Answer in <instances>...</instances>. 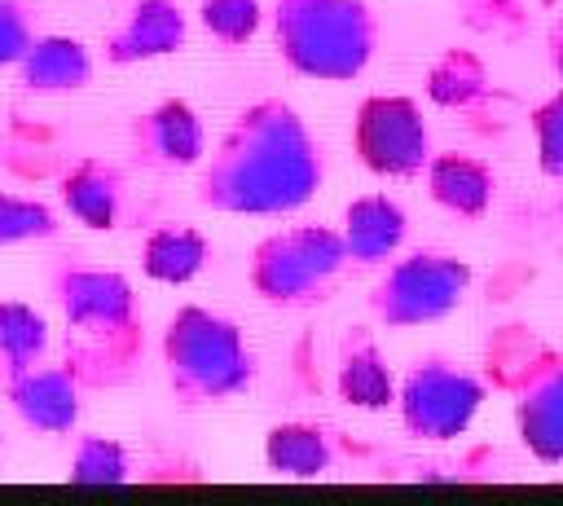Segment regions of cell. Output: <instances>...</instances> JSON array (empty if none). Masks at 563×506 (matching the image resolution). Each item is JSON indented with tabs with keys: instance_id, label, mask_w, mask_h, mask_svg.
Listing matches in <instances>:
<instances>
[{
	"instance_id": "6da1fadb",
	"label": "cell",
	"mask_w": 563,
	"mask_h": 506,
	"mask_svg": "<svg viewBox=\"0 0 563 506\" xmlns=\"http://www.w3.org/2000/svg\"><path fill=\"white\" fill-rule=\"evenodd\" d=\"M198 167V207L220 216H290L317 198L325 145L286 97H255Z\"/></svg>"
},
{
	"instance_id": "7a4b0ae2",
	"label": "cell",
	"mask_w": 563,
	"mask_h": 506,
	"mask_svg": "<svg viewBox=\"0 0 563 506\" xmlns=\"http://www.w3.org/2000/svg\"><path fill=\"white\" fill-rule=\"evenodd\" d=\"M48 295L66 330L62 361L84 383V392H110L132 383L145 356V330L132 282L79 255H53Z\"/></svg>"
},
{
	"instance_id": "3957f363",
	"label": "cell",
	"mask_w": 563,
	"mask_h": 506,
	"mask_svg": "<svg viewBox=\"0 0 563 506\" xmlns=\"http://www.w3.org/2000/svg\"><path fill=\"white\" fill-rule=\"evenodd\" d=\"M484 383L510 396L519 444L563 466V343H550L528 321H501L484 339Z\"/></svg>"
},
{
	"instance_id": "277c9868",
	"label": "cell",
	"mask_w": 563,
	"mask_h": 506,
	"mask_svg": "<svg viewBox=\"0 0 563 506\" xmlns=\"http://www.w3.org/2000/svg\"><path fill=\"white\" fill-rule=\"evenodd\" d=\"M158 356H163L167 392L185 409L224 405V400L251 392V383L260 374L246 330L233 317H220L202 304H185L167 317Z\"/></svg>"
},
{
	"instance_id": "5b68a950",
	"label": "cell",
	"mask_w": 563,
	"mask_h": 506,
	"mask_svg": "<svg viewBox=\"0 0 563 506\" xmlns=\"http://www.w3.org/2000/svg\"><path fill=\"white\" fill-rule=\"evenodd\" d=\"M264 18L277 57L303 79L347 84L374 62L378 18L365 0H268Z\"/></svg>"
},
{
	"instance_id": "8992f818",
	"label": "cell",
	"mask_w": 563,
	"mask_h": 506,
	"mask_svg": "<svg viewBox=\"0 0 563 506\" xmlns=\"http://www.w3.org/2000/svg\"><path fill=\"white\" fill-rule=\"evenodd\" d=\"M347 251L334 224H290L255 242L246 282L268 308H312L347 273Z\"/></svg>"
},
{
	"instance_id": "52a82bcc",
	"label": "cell",
	"mask_w": 563,
	"mask_h": 506,
	"mask_svg": "<svg viewBox=\"0 0 563 506\" xmlns=\"http://www.w3.org/2000/svg\"><path fill=\"white\" fill-rule=\"evenodd\" d=\"M471 282H475V273L462 255L409 251L400 260L391 255V264L369 286L365 304L383 330H413V326L444 321L453 308H462Z\"/></svg>"
},
{
	"instance_id": "ba28073f",
	"label": "cell",
	"mask_w": 563,
	"mask_h": 506,
	"mask_svg": "<svg viewBox=\"0 0 563 506\" xmlns=\"http://www.w3.org/2000/svg\"><path fill=\"white\" fill-rule=\"evenodd\" d=\"M484 396H488V383L479 370H471L444 352H427V356L409 361V370L396 383L391 405H396L409 440L444 444V440L466 436Z\"/></svg>"
},
{
	"instance_id": "9c48e42d",
	"label": "cell",
	"mask_w": 563,
	"mask_h": 506,
	"mask_svg": "<svg viewBox=\"0 0 563 506\" xmlns=\"http://www.w3.org/2000/svg\"><path fill=\"white\" fill-rule=\"evenodd\" d=\"M352 150L383 180H413L431 158V123L405 92H369L352 114Z\"/></svg>"
},
{
	"instance_id": "30bf717a",
	"label": "cell",
	"mask_w": 563,
	"mask_h": 506,
	"mask_svg": "<svg viewBox=\"0 0 563 506\" xmlns=\"http://www.w3.org/2000/svg\"><path fill=\"white\" fill-rule=\"evenodd\" d=\"M128 154L150 172H185L207 154L202 114L185 97H163L128 123Z\"/></svg>"
},
{
	"instance_id": "8fae6325",
	"label": "cell",
	"mask_w": 563,
	"mask_h": 506,
	"mask_svg": "<svg viewBox=\"0 0 563 506\" xmlns=\"http://www.w3.org/2000/svg\"><path fill=\"white\" fill-rule=\"evenodd\" d=\"M0 392L22 427L35 436H70L84 414V383L70 374L66 361H40L22 374L0 378Z\"/></svg>"
},
{
	"instance_id": "7c38bea8",
	"label": "cell",
	"mask_w": 563,
	"mask_h": 506,
	"mask_svg": "<svg viewBox=\"0 0 563 506\" xmlns=\"http://www.w3.org/2000/svg\"><path fill=\"white\" fill-rule=\"evenodd\" d=\"M189 40V18L176 0H132L119 22L101 35L106 66H141L180 53Z\"/></svg>"
},
{
	"instance_id": "4fadbf2b",
	"label": "cell",
	"mask_w": 563,
	"mask_h": 506,
	"mask_svg": "<svg viewBox=\"0 0 563 506\" xmlns=\"http://www.w3.org/2000/svg\"><path fill=\"white\" fill-rule=\"evenodd\" d=\"M13 75H18V88L22 92H35V97H66V92H79L92 84L97 75V57L84 40L75 35H57V31H40L26 53L13 62Z\"/></svg>"
},
{
	"instance_id": "5bb4252c",
	"label": "cell",
	"mask_w": 563,
	"mask_h": 506,
	"mask_svg": "<svg viewBox=\"0 0 563 506\" xmlns=\"http://www.w3.org/2000/svg\"><path fill=\"white\" fill-rule=\"evenodd\" d=\"M334 229L343 238L347 264L374 268V264H387L405 246L409 216H405V207L391 194H361V198H352L343 207V216H339Z\"/></svg>"
},
{
	"instance_id": "9a60e30c",
	"label": "cell",
	"mask_w": 563,
	"mask_h": 506,
	"mask_svg": "<svg viewBox=\"0 0 563 506\" xmlns=\"http://www.w3.org/2000/svg\"><path fill=\"white\" fill-rule=\"evenodd\" d=\"M427 194L435 207L462 216V220H479L488 207H493V194H497V176L484 158L475 154H462V150H431L427 167Z\"/></svg>"
},
{
	"instance_id": "2e32d148",
	"label": "cell",
	"mask_w": 563,
	"mask_h": 506,
	"mask_svg": "<svg viewBox=\"0 0 563 506\" xmlns=\"http://www.w3.org/2000/svg\"><path fill=\"white\" fill-rule=\"evenodd\" d=\"M57 198L75 224L92 233H110L123 220V172L106 158H79L57 180Z\"/></svg>"
},
{
	"instance_id": "e0dca14e",
	"label": "cell",
	"mask_w": 563,
	"mask_h": 506,
	"mask_svg": "<svg viewBox=\"0 0 563 506\" xmlns=\"http://www.w3.org/2000/svg\"><path fill=\"white\" fill-rule=\"evenodd\" d=\"M334 392L343 405L352 409H387L396 400V378L374 343V334L365 326H352L343 339H339V365H334Z\"/></svg>"
},
{
	"instance_id": "ac0fdd59",
	"label": "cell",
	"mask_w": 563,
	"mask_h": 506,
	"mask_svg": "<svg viewBox=\"0 0 563 506\" xmlns=\"http://www.w3.org/2000/svg\"><path fill=\"white\" fill-rule=\"evenodd\" d=\"M264 462L290 480H321L339 462V444L317 422H277L264 436Z\"/></svg>"
},
{
	"instance_id": "d6986e66",
	"label": "cell",
	"mask_w": 563,
	"mask_h": 506,
	"mask_svg": "<svg viewBox=\"0 0 563 506\" xmlns=\"http://www.w3.org/2000/svg\"><path fill=\"white\" fill-rule=\"evenodd\" d=\"M211 260V242L189 224H154L141 242V273L163 286L194 282Z\"/></svg>"
},
{
	"instance_id": "ffe728a7",
	"label": "cell",
	"mask_w": 563,
	"mask_h": 506,
	"mask_svg": "<svg viewBox=\"0 0 563 506\" xmlns=\"http://www.w3.org/2000/svg\"><path fill=\"white\" fill-rule=\"evenodd\" d=\"M48 348H53L48 317L26 299H0V378L48 361Z\"/></svg>"
},
{
	"instance_id": "44dd1931",
	"label": "cell",
	"mask_w": 563,
	"mask_h": 506,
	"mask_svg": "<svg viewBox=\"0 0 563 506\" xmlns=\"http://www.w3.org/2000/svg\"><path fill=\"white\" fill-rule=\"evenodd\" d=\"M493 84H488V70L475 53L466 48H449L431 62L427 70V97L444 110H475L479 101H488Z\"/></svg>"
},
{
	"instance_id": "7402d4cb",
	"label": "cell",
	"mask_w": 563,
	"mask_h": 506,
	"mask_svg": "<svg viewBox=\"0 0 563 506\" xmlns=\"http://www.w3.org/2000/svg\"><path fill=\"white\" fill-rule=\"evenodd\" d=\"M136 475L132 449L114 436H97V431H79L70 462H66V480L70 484H97V488H114L128 484Z\"/></svg>"
},
{
	"instance_id": "603a6c76",
	"label": "cell",
	"mask_w": 563,
	"mask_h": 506,
	"mask_svg": "<svg viewBox=\"0 0 563 506\" xmlns=\"http://www.w3.org/2000/svg\"><path fill=\"white\" fill-rule=\"evenodd\" d=\"M57 229H62L57 207H48L44 198H31V194L0 189V251L26 246V242H48V238H57Z\"/></svg>"
},
{
	"instance_id": "cb8c5ba5",
	"label": "cell",
	"mask_w": 563,
	"mask_h": 506,
	"mask_svg": "<svg viewBox=\"0 0 563 506\" xmlns=\"http://www.w3.org/2000/svg\"><path fill=\"white\" fill-rule=\"evenodd\" d=\"M198 22L211 40L238 48L264 26V0H198Z\"/></svg>"
},
{
	"instance_id": "d4e9b609",
	"label": "cell",
	"mask_w": 563,
	"mask_h": 506,
	"mask_svg": "<svg viewBox=\"0 0 563 506\" xmlns=\"http://www.w3.org/2000/svg\"><path fill=\"white\" fill-rule=\"evenodd\" d=\"M537 136V167L545 180H563V88H554L537 110L528 114Z\"/></svg>"
},
{
	"instance_id": "484cf974",
	"label": "cell",
	"mask_w": 563,
	"mask_h": 506,
	"mask_svg": "<svg viewBox=\"0 0 563 506\" xmlns=\"http://www.w3.org/2000/svg\"><path fill=\"white\" fill-rule=\"evenodd\" d=\"M457 13L475 35H497V40H515L528 26L523 0H457Z\"/></svg>"
},
{
	"instance_id": "4316f807",
	"label": "cell",
	"mask_w": 563,
	"mask_h": 506,
	"mask_svg": "<svg viewBox=\"0 0 563 506\" xmlns=\"http://www.w3.org/2000/svg\"><path fill=\"white\" fill-rule=\"evenodd\" d=\"M40 35L35 13L26 0H0V70H13V62L26 53V44Z\"/></svg>"
},
{
	"instance_id": "83f0119b",
	"label": "cell",
	"mask_w": 563,
	"mask_h": 506,
	"mask_svg": "<svg viewBox=\"0 0 563 506\" xmlns=\"http://www.w3.org/2000/svg\"><path fill=\"white\" fill-rule=\"evenodd\" d=\"M545 62H550V70L559 75V84H563V13L550 22V31H545Z\"/></svg>"
},
{
	"instance_id": "f1b7e54d",
	"label": "cell",
	"mask_w": 563,
	"mask_h": 506,
	"mask_svg": "<svg viewBox=\"0 0 563 506\" xmlns=\"http://www.w3.org/2000/svg\"><path fill=\"white\" fill-rule=\"evenodd\" d=\"M559 185H563V180H559ZM554 220L563 224V189H559V198H554Z\"/></svg>"
},
{
	"instance_id": "f546056e",
	"label": "cell",
	"mask_w": 563,
	"mask_h": 506,
	"mask_svg": "<svg viewBox=\"0 0 563 506\" xmlns=\"http://www.w3.org/2000/svg\"><path fill=\"white\" fill-rule=\"evenodd\" d=\"M0 453H4V436H0Z\"/></svg>"
}]
</instances>
